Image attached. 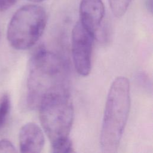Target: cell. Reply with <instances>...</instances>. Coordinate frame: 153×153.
<instances>
[{"label":"cell","mask_w":153,"mask_h":153,"mask_svg":"<svg viewBox=\"0 0 153 153\" xmlns=\"http://www.w3.org/2000/svg\"><path fill=\"white\" fill-rule=\"evenodd\" d=\"M69 71L66 62L55 53L43 48L30 59L27 81V103L38 109L47 99L69 94Z\"/></svg>","instance_id":"obj_1"},{"label":"cell","mask_w":153,"mask_h":153,"mask_svg":"<svg viewBox=\"0 0 153 153\" xmlns=\"http://www.w3.org/2000/svg\"><path fill=\"white\" fill-rule=\"evenodd\" d=\"M130 107V84L118 76L112 82L106 102L100 143L102 152L114 153L120 146Z\"/></svg>","instance_id":"obj_2"},{"label":"cell","mask_w":153,"mask_h":153,"mask_svg":"<svg viewBox=\"0 0 153 153\" xmlns=\"http://www.w3.org/2000/svg\"><path fill=\"white\" fill-rule=\"evenodd\" d=\"M47 19L46 11L39 5L29 4L20 8L8 26L7 36L10 44L17 50L32 47L42 35Z\"/></svg>","instance_id":"obj_3"},{"label":"cell","mask_w":153,"mask_h":153,"mask_svg":"<svg viewBox=\"0 0 153 153\" xmlns=\"http://www.w3.org/2000/svg\"><path fill=\"white\" fill-rule=\"evenodd\" d=\"M38 109L42 127L51 146L69 139L74 120L69 94L50 97L41 103Z\"/></svg>","instance_id":"obj_4"},{"label":"cell","mask_w":153,"mask_h":153,"mask_svg":"<svg viewBox=\"0 0 153 153\" xmlns=\"http://www.w3.org/2000/svg\"><path fill=\"white\" fill-rule=\"evenodd\" d=\"M94 35L79 21L72 32V55L75 68L82 76L88 75L91 70V57Z\"/></svg>","instance_id":"obj_5"},{"label":"cell","mask_w":153,"mask_h":153,"mask_svg":"<svg viewBox=\"0 0 153 153\" xmlns=\"http://www.w3.org/2000/svg\"><path fill=\"white\" fill-rule=\"evenodd\" d=\"M105 15L102 0H81L79 5V22L94 37L100 29Z\"/></svg>","instance_id":"obj_6"},{"label":"cell","mask_w":153,"mask_h":153,"mask_svg":"<svg viewBox=\"0 0 153 153\" xmlns=\"http://www.w3.org/2000/svg\"><path fill=\"white\" fill-rule=\"evenodd\" d=\"M19 140L20 151L25 153L40 152L45 143L42 129L33 123H27L22 127Z\"/></svg>","instance_id":"obj_7"},{"label":"cell","mask_w":153,"mask_h":153,"mask_svg":"<svg viewBox=\"0 0 153 153\" xmlns=\"http://www.w3.org/2000/svg\"><path fill=\"white\" fill-rule=\"evenodd\" d=\"M11 109V100L7 93L4 94L0 100V129L5 124Z\"/></svg>","instance_id":"obj_8"},{"label":"cell","mask_w":153,"mask_h":153,"mask_svg":"<svg viewBox=\"0 0 153 153\" xmlns=\"http://www.w3.org/2000/svg\"><path fill=\"white\" fill-rule=\"evenodd\" d=\"M108 1L113 14L120 17L126 13L130 0H108Z\"/></svg>","instance_id":"obj_9"},{"label":"cell","mask_w":153,"mask_h":153,"mask_svg":"<svg viewBox=\"0 0 153 153\" xmlns=\"http://www.w3.org/2000/svg\"><path fill=\"white\" fill-rule=\"evenodd\" d=\"M53 152H74V148L71 140L68 139L64 141L51 146Z\"/></svg>","instance_id":"obj_10"},{"label":"cell","mask_w":153,"mask_h":153,"mask_svg":"<svg viewBox=\"0 0 153 153\" xmlns=\"http://www.w3.org/2000/svg\"><path fill=\"white\" fill-rule=\"evenodd\" d=\"M16 149L12 143L7 140H0V152H16Z\"/></svg>","instance_id":"obj_11"},{"label":"cell","mask_w":153,"mask_h":153,"mask_svg":"<svg viewBox=\"0 0 153 153\" xmlns=\"http://www.w3.org/2000/svg\"><path fill=\"white\" fill-rule=\"evenodd\" d=\"M17 0H0V11H4L13 6Z\"/></svg>","instance_id":"obj_12"},{"label":"cell","mask_w":153,"mask_h":153,"mask_svg":"<svg viewBox=\"0 0 153 153\" xmlns=\"http://www.w3.org/2000/svg\"><path fill=\"white\" fill-rule=\"evenodd\" d=\"M146 4L148 9L151 12L152 11V0H146Z\"/></svg>","instance_id":"obj_13"},{"label":"cell","mask_w":153,"mask_h":153,"mask_svg":"<svg viewBox=\"0 0 153 153\" xmlns=\"http://www.w3.org/2000/svg\"><path fill=\"white\" fill-rule=\"evenodd\" d=\"M31 2H41V1H43L44 0H29Z\"/></svg>","instance_id":"obj_14"}]
</instances>
